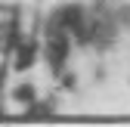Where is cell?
Instances as JSON below:
<instances>
[{
  "label": "cell",
  "instance_id": "obj_2",
  "mask_svg": "<svg viewBox=\"0 0 130 127\" xmlns=\"http://www.w3.org/2000/svg\"><path fill=\"white\" fill-rule=\"evenodd\" d=\"M34 53H37V46L34 43H19V50H15V71H25L34 65Z\"/></svg>",
  "mask_w": 130,
  "mask_h": 127
},
{
  "label": "cell",
  "instance_id": "obj_3",
  "mask_svg": "<svg viewBox=\"0 0 130 127\" xmlns=\"http://www.w3.org/2000/svg\"><path fill=\"white\" fill-rule=\"evenodd\" d=\"M19 102H34V87L31 84H22V87H15V93H12Z\"/></svg>",
  "mask_w": 130,
  "mask_h": 127
},
{
  "label": "cell",
  "instance_id": "obj_1",
  "mask_svg": "<svg viewBox=\"0 0 130 127\" xmlns=\"http://www.w3.org/2000/svg\"><path fill=\"white\" fill-rule=\"evenodd\" d=\"M65 59H68V31L62 28H53L50 37H46V62H50V68H62Z\"/></svg>",
  "mask_w": 130,
  "mask_h": 127
}]
</instances>
